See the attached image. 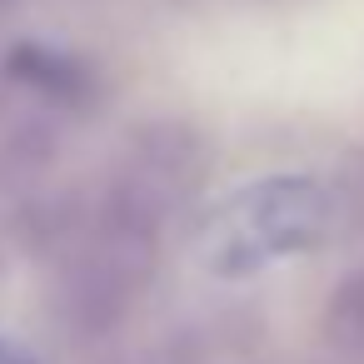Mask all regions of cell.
Wrapping results in <instances>:
<instances>
[{"label": "cell", "mask_w": 364, "mask_h": 364, "mask_svg": "<svg viewBox=\"0 0 364 364\" xmlns=\"http://www.w3.org/2000/svg\"><path fill=\"white\" fill-rule=\"evenodd\" d=\"M329 225V200L314 180L279 175L240 190L205 230V259L220 274H250L279 255L314 245Z\"/></svg>", "instance_id": "cell-1"}, {"label": "cell", "mask_w": 364, "mask_h": 364, "mask_svg": "<svg viewBox=\"0 0 364 364\" xmlns=\"http://www.w3.org/2000/svg\"><path fill=\"white\" fill-rule=\"evenodd\" d=\"M329 334H334L344 349L364 354V274L349 279V284L334 294V304H329Z\"/></svg>", "instance_id": "cell-2"}, {"label": "cell", "mask_w": 364, "mask_h": 364, "mask_svg": "<svg viewBox=\"0 0 364 364\" xmlns=\"http://www.w3.org/2000/svg\"><path fill=\"white\" fill-rule=\"evenodd\" d=\"M0 364H31V359H26L16 344H6V339H0Z\"/></svg>", "instance_id": "cell-3"}]
</instances>
